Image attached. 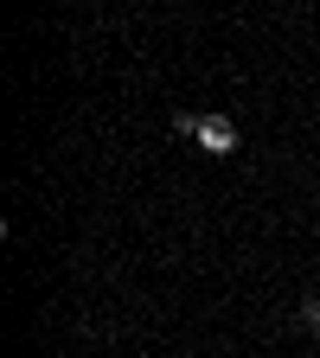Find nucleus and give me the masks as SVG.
<instances>
[{
  "label": "nucleus",
  "instance_id": "obj_1",
  "mask_svg": "<svg viewBox=\"0 0 320 358\" xmlns=\"http://www.w3.org/2000/svg\"><path fill=\"white\" fill-rule=\"evenodd\" d=\"M193 141L205 154H231L237 148V128H231V115H199V134H193Z\"/></svg>",
  "mask_w": 320,
  "mask_h": 358
},
{
  "label": "nucleus",
  "instance_id": "obj_2",
  "mask_svg": "<svg viewBox=\"0 0 320 358\" xmlns=\"http://www.w3.org/2000/svg\"><path fill=\"white\" fill-rule=\"evenodd\" d=\"M307 327H314V333H320V301H307Z\"/></svg>",
  "mask_w": 320,
  "mask_h": 358
}]
</instances>
